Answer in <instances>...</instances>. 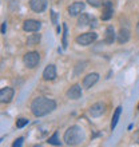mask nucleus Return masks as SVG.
<instances>
[{
    "label": "nucleus",
    "instance_id": "1",
    "mask_svg": "<svg viewBox=\"0 0 139 147\" xmlns=\"http://www.w3.org/2000/svg\"><path fill=\"white\" fill-rule=\"evenodd\" d=\"M56 109V103L52 99H48V98L44 96H38L35 98L31 103V111L35 116H44L47 114L52 112L54 110Z\"/></svg>",
    "mask_w": 139,
    "mask_h": 147
},
{
    "label": "nucleus",
    "instance_id": "2",
    "mask_svg": "<svg viewBox=\"0 0 139 147\" xmlns=\"http://www.w3.org/2000/svg\"><path fill=\"white\" fill-rule=\"evenodd\" d=\"M83 140H84V132H83L80 126H78V124H74V126L68 127L67 131L64 132V142L68 146L80 144Z\"/></svg>",
    "mask_w": 139,
    "mask_h": 147
},
{
    "label": "nucleus",
    "instance_id": "3",
    "mask_svg": "<svg viewBox=\"0 0 139 147\" xmlns=\"http://www.w3.org/2000/svg\"><path fill=\"white\" fill-rule=\"evenodd\" d=\"M23 62L27 68H35V67L39 64V62H40V55H39V52H36V51L27 52V54L24 55Z\"/></svg>",
    "mask_w": 139,
    "mask_h": 147
},
{
    "label": "nucleus",
    "instance_id": "4",
    "mask_svg": "<svg viewBox=\"0 0 139 147\" xmlns=\"http://www.w3.org/2000/svg\"><path fill=\"white\" fill-rule=\"evenodd\" d=\"M98 39V35L95 32H84L76 38V43L80 46H90L91 43H94Z\"/></svg>",
    "mask_w": 139,
    "mask_h": 147
},
{
    "label": "nucleus",
    "instance_id": "5",
    "mask_svg": "<svg viewBox=\"0 0 139 147\" xmlns=\"http://www.w3.org/2000/svg\"><path fill=\"white\" fill-rule=\"evenodd\" d=\"M106 112V105L102 103V102H98L95 105H92L90 107V115L92 118H99Z\"/></svg>",
    "mask_w": 139,
    "mask_h": 147
},
{
    "label": "nucleus",
    "instance_id": "6",
    "mask_svg": "<svg viewBox=\"0 0 139 147\" xmlns=\"http://www.w3.org/2000/svg\"><path fill=\"white\" fill-rule=\"evenodd\" d=\"M40 27H42V23L40 22H38V20H26L23 23V30L26 32H38L39 30H40Z\"/></svg>",
    "mask_w": 139,
    "mask_h": 147
},
{
    "label": "nucleus",
    "instance_id": "7",
    "mask_svg": "<svg viewBox=\"0 0 139 147\" xmlns=\"http://www.w3.org/2000/svg\"><path fill=\"white\" fill-rule=\"evenodd\" d=\"M13 88L11 87H3V88L0 90V102L1 103H9L12 100V98H13Z\"/></svg>",
    "mask_w": 139,
    "mask_h": 147
},
{
    "label": "nucleus",
    "instance_id": "8",
    "mask_svg": "<svg viewBox=\"0 0 139 147\" xmlns=\"http://www.w3.org/2000/svg\"><path fill=\"white\" fill-rule=\"evenodd\" d=\"M102 20H110L112 18V13H114V7H112V3L110 0L104 1V4L102 5Z\"/></svg>",
    "mask_w": 139,
    "mask_h": 147
},
{
    "label": "nucleus",
    "instance_id": "9",
    "mask_svg": "<svg viewBox=\"0 0 139 147\" xmlns=\"http://www.w3.org/2000/svg\"><path fill=\"white\" fill-rule=\"evenodd\" d=\"M83 11H84V3L82 1H75L68 7V13L71 16H79Z\"/></svg>",
    "mask_w": 139,
    "mask_h": 147
},
{
    "label": "nucleus",
    "instance_id": "10",
    "mask_svg": "<svg viewBox=\"0 0 139 147\" xmlns=\"http://www.w3.org/2000/svg\"><path fill=\"white\" fill-rule=\"evenodd\" d=\"M30 7L34 12H43L47 8V0H30Z\"/></svg>",
    "mask_w": 139,
    "mask_h": 147
},
{
    "label": "nucleus",
    "instance_id": "11",
    "mask_svg": "<svg viewBox=\"0 0 139 147\" xmlns=\"http://www.w3.org/2000/svg\"><path fill=\"white\" fill-rule=\"evenodd\" d=\"M67 96H68V99H72V100L79 99V98L82 96V87H80V84L71 86V87L68 88V91H67Z\"/></svg>",
    "mask_w": 139,
    "mask_h": 147
},
{
    "label": "nucleus",
    "instance_id": "12",
    "mask_svg": "<svg viewBox=\"0 0 139 147\" xmlns=\"http://www.w3.org/2000/svg\"><path fill=\"white\" fill-rule=\"evenodd\" d=\"M98 80H99V75H98L96 72L88 74V75L83 79V87H84V88H91Z\"/></svg>",
    "mask_w": 139,
    "mask_h": 147
},
{
    "label": "nucleus",
    "instance_id": "13",
    "mask_svg": "<svg viewBox=\"0 0 139 147\" xmlns=\"http://www.w3.org/2000/svg\"><path fill=\"white\" fill-rule=\"evenodd\" d=\"M55 78H56V67L54 64L47 66L43 71V79L44 80H54Z\"/></svg>",
    "mask_w": 139,
    "mask_h": 147
},
{
    "label": "nucleus",
    "instance_id": "14",
    "mask_svg": "<svg viewBox=\"0 0 139 147\" xmlns=\"http://www.w3.org/2000/svg\"><path fill=\"white\" fill-rule=\"evenodd\" d=\"M104 43L106 44H112L114 40H115V31H114V27L112 26H108L106 28V34H104Z\"/></svg>",
    "mask_w": 139,
    "mask_h": 147
},
{
    "label": "nucleus",
    "instance_id": "15",
    "mask_svg": "<svg viewBox=\"0 0 139 147\" xmlns=\"http://www.w3.org/2000/svg\"><path fill=\"white\" fill-rule=\"evenodd\" d=\"M118 42L120 44H123V43H127L130 40V31H128L127 28H120L119 34H118Z\"/></svg>",
    "mask_w": 139,
    "mask_h": 147
},
{
    "label": "nucleus",
    "instance_id": "16",
    "mask_svg": "<svg viewBox=\"0 0 139 147\" xmlns=\"http://www.w3.org/2000/svg\"><path fill=\"white\" fill-rule=\"evenodd\" d=\"M90 22H91V18H90L88 13H80L79 18H78V26H79V27L90 26Z\"/></svg>",
    "mask_w": 139,
    "mask_h": 147
},
{
    "label": "nucleus",
    "instance_id": "17",
    "mask_svg": "<svg viewBox=\"0 0 139 147\" xmlns=\"http://www.w3.org/2000/svg\"><path fill=\"white\" fill-rule=\"evenodd\" d=\"M120 114H122V107H116L115 112H114V115H112V120H111V130H114V128L116 127V123H118V120H119L120 118Z\"/></svg>",
    "mask_w": 139,
    "mask_h": 147
},
{
    "label": "nucleus",
    "instance_id": "18",
    "mask_svg": "<svg viewBox=\"0 0 139 147\" xmlns=\"http://www.w3.org/2000/svg\"><path fill=\"white\" fill-rule=\"evenodd\" d=\"M40 42V35L39 34H35V35H30L27 39V46H35Z\"/></svg>",
    "mask_w": 139,
    "mask_h": 147
},
{
    "label": "nucleus",
    "instance_id": "19",
    "mask_svg": "<svg viewBox=\"0 0 139 147\" xmlns=\"http://www.w3.org/2000/svg\"><path fill=\"white\" fill-rule=\"evenodd\" d=\"M48 143L52 144V146H60V144H62V142H60V139H59L58 132H54V135L51 136V138H48Z\"/></svg>",
    "mask_w": 139,
    "mask_h": 147
},
{
    "label": "nucleus",
    "instance_id": "20",
    "mask_svg": "<svg viewBox=\"0 0 139 147\" xmlns=\"http://www.w3.org/2000/svg\"><path fill=\"white\" fill-rule=\"evenodd\" d=\"M27 124H28V119H26V118H20V119L16 120V127L18 128H23Z\"/></svg>",
    "mask_w": 139,
    "mask_h": 147
},
{
    "label": "nucleus",
    "instance_id": "21",
    "mask_svg": "<svg viewBox=\"0 0 139 147\" xmlns=\"http://www.w3.org/2000/svg\"><path fill=\"white\" fill-rule=\"evenodd\" d=\"M63 48H67V24H63Z\"/></svg>",
    "mask_w": 139,
    "mask_h": 147
},
{
    "label": "nucleus",
    "instance_id": "22",
    "mask_svg": "<svg viewBox=\"0 0 139 147\" xmlns=\"http://www.w3.org/2000/svg\"><path fill=\"white\" fill-rule=\"evenodd\" d=\"M87 3L92 7H101L104 4V0H87Z\"/></svg>",
    "mask_w": 139,
    "mask_h": 147
},
{
    "label": "nucleus",
    "instance_id": "23",
    "mask_svg": "<svg viewBox=\"0 0 139 147\" xmlns=\"http://www.w3.org/2000/svg\"><path fill=\"white\" fill-rule=\"evenodd\" d=\"M84 66H86V63L84 62H82V63H79L76 66V68H75V72H74V76H76V75H79V74L82 72V71L84 70Z\"/></svg>",
    "mask_w": 139,
    "mask_h": 147
},
{
    "label": "nucleus",
    "instance_id": "24",
    "mask_svg": "<svg viewBox=\"0 0 139 147\" xmlns=\"http://www.w3.org/2000/svg\"><path fill=\"white\" fill-rule=\"evenodd\" d=\"M22 144H23V138H19V139H16L15 142L12 143V146L13 147H20Z\"/></svg>",
    "mask_w": 139,
    "mask_h": 147
},
{
    "label": "nucleus",
    "instance_id": "25",
    "mask_svg": "<svg viewBox=\"0 0 139 147\" xmlns=\"http://www.w3.org/2000/svg\"><path fill=\"white\" fill-rule=\"evenodd\" d=\"M51 18H52V23H54V24L58 23V20H56V18H58V13H56L54 9L51 11Z\"/></svg>",
    "mask_w": 139,
    "mask_h": 147
},
{
    "label": "nucleus",
    "instance_id": "26",
    "mask_svg": "<svg viewBox=\"0 0 139 147\" xmlns=\"http://www.w3.org/2000/svg\"><path fill=\"white\" fill-rule=\"evenodd\" d=\"M90 27H91V28H96V27H98V20L94 19V18H91V22H90Z\"/></svg>",
    "mask_w": 139,
    "mask_h": 147
},
{
    "label": "nucleus",
    "instance_id": "27",
    "mask_svg": "<svg viewBox=\"0 0 139 147\" xmlns=\"http://www.w3.org/2000/svg\"><path fill=\"white\" fill-rule=\"evenodd\" d=\"M134 140H135L136 143L139 144V130H138V131L134 132Z\"/></svg>",
    "mask_w": 139,
    "mask_h": 147
},
{
    "label": "nucleus",
    "instance_id": "28",
    "mask_svg": "<svg viewBox=\"0 0 139 147\" xmlns=\"http://www.w3.org/2000/svg\"><path fill=\"white\" fill-rule=\"evenodd\" d=\"M5 30H7V23L4 22V23H1V34H5Z\"/></svg>",
    "mask_w": 139,
    "mask_h": 147
},
{
    "label": "nucleus",
    "instance_id": "29",
    "mask_svg": "<svg viewBox=\"0 0 139 147\" xmlns=\"http://www.w3.org/2000/svg\"><path fill=\"white\" fill-rule=\"evenodd\" d=\"M136 34L139 35V22H138V24H136Z\"/></svg>",
    "mask_w": 139,
    "mask_h": 147
},
{
    "label": "nucleus",
    "instance_id": "30",
    "mask_svg": "<svg viewBox=\"0 0 139 147\" xmlns=\"http://www.w3.org/2000/svg\"><path fill=\"white\" fill-rule=\"evenodd\" d=\"M138 111H139V105H138Z\"/></svg>",
    "mask_w": 139,
    "mask_h": 147
}]
</instances>
